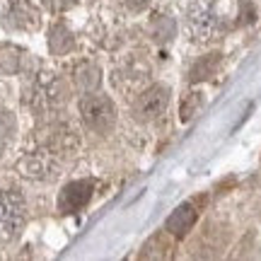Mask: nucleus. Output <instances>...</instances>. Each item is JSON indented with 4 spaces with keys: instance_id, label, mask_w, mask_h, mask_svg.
Listing matches in <instances>:
<instances>
[{
    "instance_id": "6",
    "label": "nucleus",
    "mask_w": 261,
    "mask_h": 261,
    "mask_svg": "<svg viewBox=\"0 0 261 261\" xmlns=\"http://www.w3.org/2000/svg\"><path fill=\"white\" fill-rule=\"evenodd\" d=\"M37 10L29 5L27 0H12L8 12L3 15V24L8 29H29L37 27Z\"/></svg>"
},
{
    "instance_id": "4",
    "label": "nucleus",
    "mask_w": 261,
    "mask_h": 261,
    "mask_svg": "<svg viewBox=\"0 0 261 261\" xmlns=\"http://www.w3.org/2000/svg\"><path fill=\"white\" fill-rule=\"evenodd\" d=\"M94 194V184L90 179H75V181H68L61 194H58V211L65 215L70 213H80L83 208H87L90 198Z\"/></svg>"
},
{
    "instance_id": "3",
    "label": "nucleus",
    "mask_w": 261,
    "mask_h": 261,
    "mask_svg": "<svg viewBox=\"0 0 261 261\" xmlns=\"http://www.w3.org/2000/svg\"><path fill=\"white\" fill-rule=\"evenodd\" d=\"M167 107H169V87H165V85H152V87H148V90L136 99L133 114H136L138 121L150 123V121H158L160 116L167 112Z\"/></svg>"
},
{
    "instance_id": "10",
    "label": "nucleus",
    "mask_w": 261,
    "mask_h": 261,
    "mask_svg": "<svg viewBox=\"0 0 261 261\" xmlns=\"http://www.w3.org/2000/svg\"><path fill=\"white\" fill-rule=\"evenodd\" d=\"M22 68V51L17 46H0V73L15 75Z\"/></svg>"
},
{
    "instance_id": "2",
    "label": "nucleus",
    "mask_w": 261,
    "mask_h": 261,
    "mask_svg": "<svg viewBox=\"0 0 261 261\" xmlns=\"http://www.w3.org/2000/svg\"><path fill=\"white\" fill-rule=\"evenodd\" d=\"M77 109H80L83 123L94 133H107L116 123V107H114V102L107 94L87 92L80 99Z\"/></svg>"
},
{
    "instance_id": "5",
    "label": "nucleus",
    "mask_w": 261,
    "mask_h": 261,
    "mask_svg": "<svg viewBox=\"0 0 261 261\" xmlns=\"http://www.w3.org/2000/svg\"><path fill=\"white\" fill-rule=\"evenodd\" d=\"M22 174L37 181H51L58 177V162L54 160L51 152H32L19 162Z\"/></svg>"
},
{
    "instance_id": "9",
    "label": "nucleus",
    "mask_w": 261,
    "mask_h": 261,
    "mask_svg": "<svg viewBox=\"0 0 261 261\" xmlns=\"http://www.w3.org/2000/svg\"><path fill=\"white\" fill-rule=\"evenodd\" d=\"M48 48L56 56H63V54H68L73 48V34H70V29L65 27V24L58 22V24H54V27L48 29Z\"/></svg>"
},
{
    "instance_id": "1",
    "label": "nucleus",
    "mask_w": 261,
    "mask_h": 261,
    "mask_svg": "<svg viewBox=\"0 0 261 261\" xmlns=\"http://www.w3.org/2000/svg\"><path fill=\"white\" fill-rule=\"evenodd\" d=\"M27 223V205L17 189L0 191V242H15Z\"/></svg>"
},
{
    "instance_id": "12",
    "label": "nucleus",
    "mask_w": 261,
    "mask_h": 261,
    "mask_svg": "<svg viewBox=\"0 0 261 261\" xmlns=\"http://www.w3.org/2000/svg\"><path fill=\"white\" fill-rule=\"evenodd\" d=\"M46 3L48 10H54V12H61V10H68L70 5H75L77 0H44Z\"/></svg>"
},
{
    "instance_id": "7",
    "label": "nucleus",
    "mask_w": 261,
    "mask_h": 261,
    "mask_svg": "<svg viewBox=\"0 0 261 261\" xmlns=\"http://www.w3.org/2000/svg\"><path fill=\"white\" fill-rule=\"evenodd\" d=\"M194 223H196V208L191 203H181L179 208H174L172 215L167 218L165 232L172 234L174 240H181V237H187V232L194 227Z\"/></svg>"
},
{
    "instance_id": "11",
    "label": "nucleus",
    "mask_w": 261,
    "mask_h": 261,
    "mask_svg": "<svg viewBox=\"0 0 261 261\" xmlns=\"http://www.w3.org/2000/svg\"><path fill=\"white\" fill-rule=\"evenodd\" d=\"M15 130H17V121L15 116L5 109H0V143H10L15 138Z\"/></svg>"
},
{
    "instance_id": "8",
    "label": "nucleus",
    "mask_w": 261,
    "mask_h": 261,
    "mask_svg": "<svg viewBox=\"0 0 261 261\" xmlns=\"http://www.w3.org/2000/svg\"><path fill=\"white\" fill-rule=\"evenodd\" d=\"M73 83L80 92H97V87L102 85V73L94 63H80L73 73Z\"/></svg>"
}]
</instances>
